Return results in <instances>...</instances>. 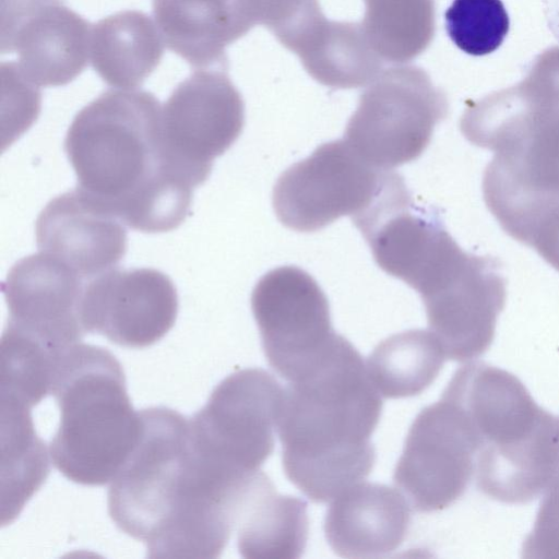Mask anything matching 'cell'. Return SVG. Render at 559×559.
<instances>
[{
    "instance_id": "14",
    "label": "cell",
    "mask_w": 559,
    "mask_h": 559,
    "mask_svg": "<svg viewBox=\"0 0 559 559\" xmlns=\"http://www.w3.org/2000/svg\"><path fill=\"white\" fill-rule=\"evenodd\" d=\"M506 296L498 261L466 251L435 288L420 296L428 330L447 359L473 360L490 347Z\"/></svg>"
},
{
    "instance_id": "6",
    "label": "cell",
    "mask_w": 559,
    "mask_h": 559,
    "mask_svg": "<svg viewBox=\"0 0 559 559\" xmlns=\"http://www.w3.org/2000/svg\"><path fill=\"white\" fill-rule=\"evenodd\" d=\"M460 128L471 143L495 153L483 194L497 221L559 200V108L519 83L469 103Z\"/></svg>"
},
{
    "instance_id": "24",
    "label": "cell",
    "mask_w": 559,
    "mask_h": 559,
    "mask_svg": "<svg viewBox=\"0 0 559 559\" xmlns=\"http://www.w3.org/2000/svg\"><path fill=\"white\" fill-rule=\"evenodd\" d=\"M237 530L243 558H299L308 540L307 502L273 489L253 504Z\"/></svg>"
},
{
    "instance_id": "16",
    "label": "cell",
    "mask_w": 559,
    "mask_h": 559,
    "mask_svg": "<svg viewBox=\"0 0 559 559\" xmlns=\"http://www.w3.org/2000/svg\"><path fill=\"white\" fill-rule=\"evenodd\" d=\"M83 280L41 251L19 260L2 284L9 310L5 326L59 350L80 343L86 334L81 321Z\"/></svg>"
},
{
    "instance_id": "19",
    "label": "cell",
    "mask_w": 559,
    "mask_h": 559,
    "mask_svg": "<svg viewBox=\"0 0 559 559\" xmlns=\"http://www.w3.org/2000/svg\"><path fill=\"white\" fill-rule=\"evenodd\" d=\"M168 49L194 68L227 69L225 49L259 24L253 0H152Z\"/></svg>"
},
{
    "instance_id": "30",
    "label": "cell",
    "mask_w": 559,
    "mask_h": 559,
    "mask_svg": "<svg viewBox=\"0 0 559 559\" xmlns=\"http://www.w3.org/2000/svg\"><path fill=\"white\" fill-rule=\"evenodd\" d=\"M522 243L559 271V202L547 209L531 226Z\"/></svg>"
},
{
    "instance_id": "27",
    "label": "cell",
    "mask_w": 559,
    "mask_h": 559,
    "mask_svg": "<svg viewBox=\"0 0 559 559\" xmlns=\"http://www.w3.org/2000/svg\"><path fill=\"white\" fill-rule=\"evenodd\" d=\"M259 24L267 27L278 41L294 51L322 21L318 0H253Z\"/></svg>"
},
{
    "instance_id": "13",
    "label": "cell",
    "mask_w": 559,
    "mask_h": 559,
    "mask_svg": "<svg viewBox=\"0 0 559 559\" xmlns=\"http://www.w3.org/2000/svg\"><path fill=\"white\" fill-rule=\"evenodd\" d=\"M1 52H16L21 78L38 86H62L85 69L91 24L63 0H3Z\"/></svg>"
},
{
    "instance_id": "21",
    "label": "cell",
    "mask_w": 559,
    "mask_h": 559,
    "mask_svg": "<svg viewBox=\"0 0 559 559\" xmlns=\"http://www.w3.org/2000/svg\"><path fill=\"white\" fill-rule=\"evenodd\" d=\"M294 52L312 79L333 88L365 86L382 72L361 23L324 19Z\"/></svg>"
},
{
    "instance_id": "28",
    "label": "cell",
    "mask_w": 559,
    "mask_h": 559,
    "mask_svg": "<svg viewBox=\"0 0 559 559\" xmlns=\"http://www.w3.org/2000/svg\"><path fill=\"white\" fill-rule=\"evenodd\" d=\"M524 558H559V468L544 491L534 526L522 547Z\"/></svg>"
},
{
    "instance_id": "12",
    "label": "cell",
    "mask_w": 559,
    "mask_h": 559,
    "mask_svg": "<svg viewBox=\"0 0 559 559\" xmlns=\"http://www.w3.org/2000/svg\"><path fill=\"white\" fill-rule=\"evenodd\" d=\"M243 124L241 94L224 68L198 69L162 108L166 154L195 187L206 181L214 158L236 142Z\"/></svg>"
},
{
    "instance_id": "5",
    "label": "cell",
    "mask_w": 559,
    "mask_h": 559,
    "mask_svg": "<svg viewBox=\"0 0 559 559\" xmlns=\"http://www.w3.org/2000/svg\"><path fill=\"white\" fill-rule=\"evenodd\" d=\"M142 432L110 481L108 513L116 526L155 555L192 526L207 487L189 440V418L157 406L141 409Z\"/></svg>"
},
{
    "instance_id": "7",
    "label": "cell",
    "mask_w": 559,
    "mask_h": 559,
    "mask_svg": "<svg viewBox=\"0 0 559 559\" xmlns=\"http://www.w3.org/2000/svg\"><path fill=\"white\" fill-rule=\"evenodd\" d=\"M448 111L445 94L426 71L394 67L382 71L361 93L344 140L372 167L392 170L424 153Z\"/></svg>"
},
{
    "instance_id": "11",
    "label": "cell",
    "mask_w": 559,
    "mask_h": 559,
    "mask_svg": "<svg viewBox=\"0 0 559 559\" xmlns=\"http://www.w3.org/2000/svg\"><path fill=\"white\" fill-rule=\"evenodd\" d=\"M384 171L365 162L344 139L323 143L277 178L272 193L274 212L293 230L322 229L366 209Z\"/></svg>"
},
{
    "instance_id": "29",
    "label": "cell",
    "mask_w": 559,
    "mask_h": 559,
    "mask_svg": "<svg viewBox=\"0 0 559 559\" xmlns=\"http://www.w3.org/2000/svg\"><path fill=\"white\" fill-rule=\"evenodd\" d=\"M521 83L540 100L559 108V46L540 53Z\"/></svg>"
},
{
    "instance_id": "1",
    "label": "cell",
    "mask_w": 559,
    "mask_h": 559,
    "mask_svg": "<svg viewBox=\"0 0 559 559\" xmlns=\"http://www.w3.org/2000/svg\"><path fill=\"white\" fill-rule=\"evenodd\" d=\"M64 152L75 188L132 229L165 233L188 216L194 186L166 154L154 94L102 93L75 115Z\"/></svg>"
},
{
    "instance_id": "10",
    "label": "cell",
    "mask_w": 559,
    "mask_h": 559,
    "mask_svg": "<svg viewBox=\"0 0 559 559\" xmlns=\"http://www.w3.org/2000/svg\"><path fill=\"white\" fill-rule=\"evenodd\" d=\"M476 451L465 412L443 392L411 425L393 481L416 511L443 510L467 489L474 477Z\"/></svg>"
},
{
    "instance_id": "2",
    "label": "cell",
    "mask_w": 559,
    "mask_h": 559,
    "mask_svg": "<svg viewBox=\"0 0 559 559\" xmlns=\"http://www.w3.org/2000/svg\"><path fill=\"white\" fill-rule=\"evenodd\" d=\"M381 412L366 362L338 334L319 362L284 388L276 429L286 477L316 503L364 481L376 462L371 435Z\"/></svg>"
},
{
    "instance_id": "20",
    "label": "cell",
    "mask_w": 559,
    "mask_h": 559,
    "mask_svg": "<svg viewBox=\"0 0 559 559\" xmlns=\"http://www.w3.org/2000/svg\"><path fill=\"white\" fill-rule=\"evenodd\" d=\"M163 55L162 34L144 12L120 11L92 26V67L109 86L141 85L159 64Z\"/></svg>"
},
{
    "instance_id": "25",
    "label": "cell",
    "mask_w": 559,
    "mask_h": 559,
    "mask_svg": "<svg viewBox=\"0 0 559 559\" xmlns=\"http://www.w3.org/2000/svg\"><path fill=\"white\" fill-rule=\"evenodd\" d=\"M364 32L378 56L405 63L431 43L435 35L433 0H364Z\"/></svg>"
},
{
    "instance_id": "26",
    "label": "cell",
    "mask_w": 559,
    "mask_h": 559,
    "mask_svg": "<svg viewBox=\"0 0 559 559\" xmlns=\"http://www.w3.org/2000/svg\"><path fill=\"white\" fill-rule=\"evenodd\" d=\"M444 20L451 40L472 56H484L498 49L510 26L501 0H453Z\"/></svg>"
},
{
    "instance_id": "9",
    "label": "cell",
    "mask_w": 559,
    "mask_h": 559,
    "mask_svg": "<svg viewBox=\"0 0 559 559\" xmlns=\"http://www.w3.org/2000/svg\"><path fill=\"white\" fill-rule=\"evenodd\" d=\"M251 309L266 360L287 382L322 359L338 335L323 290L297 266L265 273L252 290Z\"/></svg>"
},
{
    "instance_id": "15",
    "label": "cell",
    "mask_w": 559,
    "mask_h": 559,
    "mask_svg": "<svg viewBox=\"0 0 559 559\" xmlns=\"http://www.w3.org/2000/svg\"><path fill=\"white\" fill-rule=\"evenodd\" d=\"M173 281L155 269H112L85 284L81 321L85 333L143 348L162 340L178 314Z\"/></svg>"
},
{
    "instance_id": "23",
    "label": "cell",
    "mask_w": 559,
    "mask_h": 559,
    "mask_svg": "<svg viewBox=\"0 0 559 559\" xmlns=\"http://www.w3.org/2000/svg\"><path fill=\"white\" fill-rule=\"evenodd\" d=\"M2 525L11 523L49 474L45 441L36 436L31 408L1 400Z\"/></svg>"
},
{
    "instance_id": "18",
    "label": "cell",
    "mask_w": 559,
    "mask_h": 559,
    "mask_svg": "<svg viewBox=\"0 0 559 559\" xmlns=\"http://www.w3.org/2000/svg\"><path fill=\"white\" fill-rule=\"evenodd\" d=\"M409 525L411 509L400 491L384 484L360 481L332 500L323 531L337 556L370 559L395 551Z\"/></svg>"
},
{
    "instance_id": "22",
    "label": "cell",
    "mask_w": 559,
    "mask_h": 559,
    "mask_svg": "<svg viewBox=\"0 0 559 559\" xmlns=\"http://www.w3.org/2000/svg\"><path fill=\"white\" fill-rule=\"evenodd\" d=\"M447 359L429 330H408L380 342L366 360L369 379L385 399L415 396L438 377Z\"/></svg>"
},
{
    "instance_id": "3",
    "label": "cell",
    "mask_w": 559,
    "mask_h": 559,
    "mask_svg": "<svg viewBox=\"0 0 559 559\" xmlns=\"http://www.w3.org/2000/svg\"><path fill=\"white\" fill-rule=\"evenodd\" d=\"M443 392L474 429L477 488L511 504L542 495L559 468V418L540 407L518 377L485 362L460 367Z\"/></svg>"
},
{
    "instance_id": "8",
    "label": "cell",
    "mask_w": 559,
    "mask_h": 559,
    "mask_svg": "<svg viewBox=\"0 0 559 559\" xmlns=\"http://www.w3.org/2000/svg\"><path fill=\"white\" fill-rule=\"evenodd\" d=\"M284 388L260 368L223 379L206 404L189 418L192 450L202 460L231 472H253L274 450Z\"/></svg>"
},
{
    "instance_id": "4",
    "label": "cell",
    "mask_w": 559,
    "mask_h": 559,
    "mask_svg": "<svg viewBox=\"0 0 559 559\" xmlns=\"http://www.w3.org/2000/svg\"><path fill=\"white\" fill-rule=\"evenodd\" d=\"M126 384L121 364L107 348L80 342L62 355L51 389L60 423L49 455L69 480L110 483L136 445L142 417Z\"/></svg>"
},
{
    "instance_id": "17",
    "label": "cell",
    "mask_w": 559,
    "mask_h": 559,
    "mask_svg": "<svg viewBox=\"0 0 559 559\" xmlns=\"http://www.w3.org/2000/svg\"><path fill=\"white\" fill-rule=\"evenodd\" d=\"M35 234L39 251L87 280L112 270L128 248L124 223L76 188L46 204L36 219Z\"/></svg>"
}]
</instances>
